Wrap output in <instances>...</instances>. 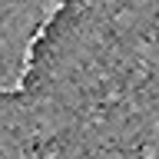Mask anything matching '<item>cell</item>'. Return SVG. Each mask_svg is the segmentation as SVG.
I'll return each mask as SVG.
<instances>
[]
</instances>
